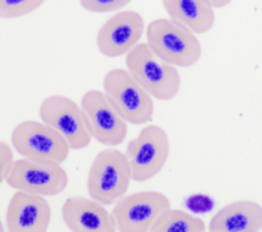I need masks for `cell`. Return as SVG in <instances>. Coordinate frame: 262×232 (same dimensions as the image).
<instances>
[{
	"label": "cell",
	"instance_id": "cell-1",
	"mask_svg": "<svg viewBox=\"0 0 262 232\" xmlns=\"http://www.w3.org/2000/svg\"><path fill=\"white\" fill-rule=\"evenodd\" d=\"M145 36L153 53L176 68H190L201 58L202 47L196 35L171 18L151 21L145 27Z\"/></svg>",
	"mask_w": 262,
	"mask_h": 232
},
{
	"label": "cell",
	"instance_id": "cell-2",
	"mask_svg": "<svg viewBox=\"0 0 262 232\" xmlns=\"http://www.w3.org/2000/svg\"><path fill=\"white\" fill-rule=\"evenodd\" d=\"M126 68L158 100H171L182 89L179 69L156 56L147 42H140L126 54Z\"/></svg>",
	"mask_w": 262,
	"mask_h": 232
},
{
	"label": "cell",
	"instance_id": "cell-3",
	"mask_svg": "<svg viewBox=\"0 0 262 232\" xmlns=\"http://www.w3.org/2000/svg\"><path fill=\"white\" fill-rule=\"evenodd\" d=\"M11 142L21 157L45 165H61L72 150L64 136L54 128L35 120L17 124L12 131Z\"/></svg>",
	"mask_w": 262,
	"mask_h": 232
},
{
	"label": "cell",
	"instance_id": "cell-4",
	"mask_svg": "<svg viewBox=\"0 0 262 232\" xmlns=\"http://www.w3.org/2000/svg\"><path fill=\"white\" fill-rule=\"evenodd\" d=\"M132 181L127 157L117 149H106L95 157L89 175V196L102 205H113L126 196Z\"/></svg>",
	"mask_w": 262,
	"mask_h": 232
},
{
	"label": "cell",
	"instance_id": "cell-5",
	"mask_svg": "<svg viewBox=\"0 0 262 232\" xmlns=\"http://www.w3.org/2000/svg\"><path fill=\"white\" fill-rule=\"evenodd\" d=\"M103 92L129 124H147L155 113V102L127 69H111L103 77Z\"/></svg>",
	"mask_w": 262,
	"mask_h": 232
},
{
	"label": "cell",
	"instance_id": "cell-6",
	"mask_svg": "<svg viewBox=\"0 0 262 232\" xmlns=\"http://www.w3.org/2000/svg\"><path fill=\"white\" fill-rule=\"evenodd\" d=\"M134 181L144 183L163 170L169 159V138L158 124H148L126 149Z\"/></svg>",
	"mask_w": 262,
	"mask_h": 232
},
{
	"label": "cell",
	"instance_id": "cell-7",
	"mask_svg": "<svg viewBox=\"0 0 262 232\" xmlns=\"http://www.w3.org/2000/svg\"><path fill=\"white\" fill-rule=\"evenodd\" d=\"M40 120L54 128L69 142L72 150L90 145L93 135L81 105L61 95L45 97L39 107Z\"/></svg>",
	"mask_w": 262,
	"mask_h": 232
},
{
	"label": "cell",
	"instance_id": "cell-8",
	"mask_svg": "<svg viewBox=\"0 0 262 232\" xmlns=\"http://www.w3.org/2000/svg\"><path fill=\"white\" fill-rule=\"evenodd\" d=\"M171 208L168 196L161 192H137L123 196L113 208V219L120 232H148L165 210Z\"/></svg>",
	"mask_w": 262,
	"mask_h": 232
},
{
	"label": "cell",
	"instance_id": "cell-9",
	"mask_svg": "<svg viewBox=\"0 0 262 232\" xmlns=\"http://www.w3.org/2000/svg\"><path fill=\"white\" fill-rule=\"evenodd\" d=\"M5 181L15 191L56 196L68 187L69 177L61 165H45L23 157L14 160Z\"/></svg>",
	"mask_w": 262,
	"mask_h": 232
},
{
	"label": "cell",
	"instance_id": "cell-10",
	"mask_svg": "<svg viewBox=\"0 0 262 232\" xmlns=\"http://www.w3.org/2000/svg\"><path fill=\"white\" fill-rule=\"evenodd\" d=\"M81 108L85 113L93 138L106 147H117L127 136V121L117 113L111 100L101 90L82 95Z\"/></svg>",
	"mask_w": 262,
	"mask_h": 232
},
{
	"label": "cell",
	"instance_id": "cell-11",
	"mask_svg": "<svg viewBox=\"0 0 262 232\" xmlns=\"http://www.w3.org/2000/svg\"><path fill=\"white\" fill-rule=\"evenodd\" d=\"M145 33V23L137 11H121L105 21L98 32L96 45L102 56L110 58L126 56Z\"/></svg>",
	"mask_w": 262,
	"mask_h": 232
},
{
	"label": "cell",
	"instance_id": "cell-12",
	"mask_svg": "<svg viewBox=\"0 0 262 232\" xmlns=\"http://www.w3.org/2000/svg\"><path fill=\"white\" fill-rule=\"evenodd\" d=\"M51 223V207L42 195L17 191L6 208L9 232H45Z\"/></svg>",
	"mask_w": 262,
	"mask_h": 232
},
{
	"label": "cell",
	"instance_id": "cell-13",
	"mask_svg": "<svg viewBox=\"0 0 262 232\" xmlns=\"http://www.w3.org/2000/svg\"><path fill=\"white\" fill-rule=\"evenodd\" d=\"M61 219L72 232H116L113 214L95 199L74 196L64 201Z\"/></svg>",
	"mask_w": 262,
	"mask_h": 232
},
{
	"label": "cell",
	"instance_id": "cell-14",
	"mask_svg": "<svg viewBox=\"0 0 262 232\" xmlns=\"http://www.w3.org/2000/svg\"><path fill=\"white\" fill-rule=\"evenodd\" d=\"M210 232H256L262 229V205L253 201L231 202L214 214Z\"/></svg>",
	"mask_w": 262,
	"mask_h": 232
},
{
	"label": "cell",
	"instance_id": "cell-15",
	"mask_svg": "<svg viewBox=\"0 0 262 232\" xmlns=\"http://www.w3.org/2000/svg\"><path fill=\"white\" fill-rule=\"evenodd\" d=\"M162 5L169 18L195 35L207 33L214 26L216 14L208 0H162Z\"/></svg>",
	"mask_w": 262,
	"mask_h": 232
},
{
	"label": "cell",
	"instance_id": "cell-16",
	"mask_svg": "<svg viewBox=\"0 0 262 232\" xmlns=\"http://www.w3.org/2000/svg\"><path fill=\"white\" fill-rule=\"evenodd\" d=\"M204 220L182 210L168 208L158 217L151 232H204Z\"/></svg>",
	"mask_w": 262,
	"mask_h": 232
},
{
	"label": "cell",
	"instance_id": "cell-17",
	"mask_svg": "<svg viewBox=\"0 0 262 232\" xmlns=\"http://www.w3.org/2000/svg\"><path fill=\"white\" fill-rule=\"evenodd\" d=\"M45 0H0V18H21L38 11Z\"/></svg>",
	"mask_w": 262,
	"mask_h": 232
},
{
	"label": "cell",
	"instance_id": "cell-18",
	"mask_svg": "<svg viewBox=\"0 0 262 232\" xmlns=\"http://www.w3.org/2000/svg\"><path fill=\"white\" fill-rule=\"evenodd\" d=\"M132 0H80L81 6L95 14H108L121 11L124 6H127Z\"/></svg>",
	"mask_w": 262,
	"mask_h": 232
},
{
	"label": "cell",
	"instance_id": "cell-19",
	"mask_svg": "<svg viewBox=\"0 0 262 232\" xmlns=\"http://www.w3.org/2000/svg\"><path fill=\"white\" fill-rule=\"evenodd\" d=\"M14 163V153L9 144L0 141V184L6 180V174Z\"/></svg>",
	"mask_w": 262,
	"mask_h": 232
},
{
	"label": "cell",
	"instance_id": "cell-20",
	"mask_svg": "<svg viewBox=\"0 0 262 232\" xmlns=\"http://www.w3.org/2000/svg\"><path fill=\"white\" fill-rule=\"evenodd\" d=\"M208 2H210V5H211L214 9H221V8L228 6L232 0H208Z\"/></svg>",
	"mask_w": 262,
	"mask_h": 232
},
{
	"label": "cell",
	"instance_id": "cell-21",
	"mask_svg": "<svg viewBox=\"0 0 262 232\" xmlns=\"http://www.w3.org/2000/svg\"><path fill=\"white\" fill-rule=\"evenodd\" d=\"M5 231V226H3V223H2V220H0V232Z\"/></svg>",
	"mask_w": 262,
	"mask_h": 232
}]
</instances>
